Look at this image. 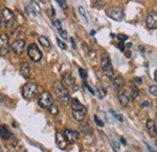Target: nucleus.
Wrapping results in <instances>:
<instances>
[{
    "label": "nucleus",
    "mask_w": 157,
    "mask_h": 152,
    "mask_svg": "<svg viewBox=\"0 0 157 152\" xmlns=\"http://www.w3.org/2000/svg\"><path fill=\"white\" fill-rule=\"evenodd\" d=\"M52 88H53L54 96L58 99V102L63 106H68L69 103H70V94L68 92V89L63 86L60 82H54L53 86H52Z\"/></svg>",
    "instance_id": "obj_1"
},
{
    "label": "nucleus",
    "mask_w": 157,
    "mask_h": 152,
    "mask_svg": "<svg viewBox=\"0 0 157 152\" xmlns=\"http://www.w3.org/2000/svg\"><path fill=\"white\" fill-rule=\"evenodd\" d=\"M39 94V86L35 82H27L22 88V96L27 100H33Z\"/></svg>",
    "instance_id": "obj_2"
},
{
    "label": "nucleus",
    "mask_w": 157,
    "mask_h": 152,
    "mask_svg": "<svg viewBox=\"0 0 157 152\" xmlns=\"http://www.w3.org/2000/svg\"><path fill=\"white\" fill-rule=\"evenodd\" d=\"M86 113H87L86 106H83L77 99H73L71 100V116L76 121H82L85 118Z\"/></svg>",
    "instance_id": "obj_3"
},
{
    "label": "nucleus",
    "mask_w": 157,
    "mask_h": 152,
    "mask_svg": "<svg viewBox=\"0 0 157 152\" xmlns=\"http://www.w3.org/2000/svg\"><path fill=\"white\" fill-rule=\"evenodd\" d=\"M100 65H102V69H103V73L105 76L108 77H112L114 76V69H112V64H111V60H110V57L108 54H104L100 59Z\"/></svg>",
    "instance_id": "obj_4"
},
{
    "label": "nucleus",
    "mask_w": 157,
    "mask_h": 152,
    "mask_svg": "<svg viewBox=\"0 0 157 152\" xmlns=\"http://www.w3.org/2000/svg\"><path fill=\"white\" fill-rule=\"evenodd\" d=\"M27 53H28L29 58L33 60V62H39V60H41V58H42V53H41V51L39 50V47L35 44H30L28 46Z\"/></svg>",
    "instance_id": "obj_5"
},
{
    "label": "nucleus",
    "mask_w": 157,
    "mask_h": 152,
    "mask_svg": "<svg viewBox=\"0 0 157 152\" xmlns=\"http://www.w3.org/2000/svg\"><path fill=\"white\" fill-rule=\"evenodd\" d=\"M0 17H3V23L6 28H10L15 23V19H16L15 13L10 9H4L3 12L0 13Z\"/></svg>",
    "instance_id": "obj_6"
},
{
    "label": "nucleus",
    "mask_w": 157,
    "mask_h": 152,
    "mask_svg": "<svg viewBox=\"0 0 157 152\" xmlns=\"http://www.w3.org/2000/svg\"><path fill=\"white\" fill-rule=\"evenodd\" d=\"M52 104H53V98L50 94V92H46V90L42 92L39 97V105L44 109H48Z\"/></svg>",
    "instance_id": "obj_7"
},
{
    "label": "nucleus",
    "mask_w": 157,
    "mask_h": 152,
    "mask_svg": "<svg viewBox=\"0 0 157 152\" xmlns=\"http://www.w3.org/2000/svg\"><path fill=\"white\" fill-rule=\"evenodd\" d=\"M106 15L110 18H112L114 21H117V22L123 19V10L121 7H116V6L115 7H109L106 10Z\"/></svg>",
    "instance_id": "obj_8"
},
{
    "label": "nucleus",
    "mask_w": 157,
    "mask_h": 152,
    "mask_svg": "<svg viewBox=\"0 0 157 152\" xmlns=\"http://www.w3.org/2000/svg\"><path fill=\"white\" fill-rule=\"evenodd\" d=\"M10 50L9 36L6 34H0V57L6 56Z\"/></svg>",
    "instance_id": "obj_9"
},
{
    "label": "nucleus",
    "mask_w": 157,
    "mask_h": 152,
    "mask_svg": "<svg viewBox=\"0 0 157 152\" xmlns=\"http://www.w3.org/2000/svg\"><path fill=\"white\" fill-rule=\"evenodd\" d=\"M118 100H120V103H121V105L122 106H128L132 102H133V99L131 98V96H128V93L126 92L124 89H118Z\"/></svg>",
    "instance_id": "obj_10"
},
{
    "label": "nucleus",
    "mask_w": 157,
    "mask_h": 152,
    "mask_svg": "<svg viewBox=\"0 0 157 152\" xmlns=\"http://www.w3.org/2000/svg\"><path fill=\"white\" fill-rule=\"evenodd\" d=\"M63 135H64V138H65V140L68 141V144H69V142H70V144H74V142L79 139V136H80L79 132L73 130V129H65L64 132H63Z\"/></svg>",
    "instance_id": "obj_11"
},
{
    "label": "nucleus",
    "mask_w": 157,
    "mask_h": 152,
    "mask_svg": "<svg viewBox=\"0 0 157 152\" xmlns=\"http://www.w3.org/2000/svg\"><path fill=\"white\" fill-rule=\"evenodd\" d=\"M12 51L16 53V54H22L24 52V48H25V41L23 39H18V40H15L12 42V46H11Z\"/></svg>",
    "instance_id": "obj_12"
},
{
    "label": "nucleus",
    "mask_w": 157,
    "mask_h": 152,
    "mask_svg": "<svg viewBox=\"0 0 157 152\" xmlns=\"http://www.w3.org/2000/svg\"><path fill=\"white\" fill-rule=\"evenodd\" d=\"M25 11H27L30 16L36 17L38 13L40 12V7H39L38 3H35V1H30V3H28V4L25 5Z\"/></svg>",
    "instance_id": "obj_13"
},
{
    "label": "nucleus",
    "mask_w": 157,
    "mask_h": 152,
    "mask_svg": "<svg viewBox=\"0 0 157 152\" xmlns=\"http://www.w3.org/2000/svg\"><path fill=\"white\" fill-rule=\"evenodd\" d=\"M56 144L60 150H64L68 146V141L65 140L64 135H63V133L60 130H57V133H56Z\"/></svg>",
    "instance_id": "obj_14"
},
{
    "label": "nucleus",
    "mask_w": 157,
    "mask_h": 152,
    "mask_svg": "<svg viewBox=\"0 0 157 152\" xmlns=\"http://www.w3.org/2000/svg\"><path fill=\"white\" fill-rule=\"evenodd\" d=\"M146 28L147 29H156L157 28V16L155 12H151L146 17Z\"/></svg>",
    "instance_id": "obj_15"
},
{
    "label": "nucleus",
    "mask_w": 157,
    "mask_h": 152,
    "mask_svg": "<svg viewBox=\"0 0 157 152\" xmlns=\"http://www.w3.org/2000/svg\"><path fill=\"white\" fill-rule=\"evenodd\" d=\"M63 86H64L65 88L69 87V86H74L75 85V79L73 77L71 73H65L64 75H63L62 77V82H60Z\"/></svg>",
    "instance_id": "obj_16"
},
{
    "label": "nucleus",
    "mask_w": 157,
    "mask_h": 152,
    "mask_svg": "<svg viewBox=\"0 0 157 152\" xmlns=\"http://www.w3.org/2000/svg\"><path fill=\"white\" fill-rule=\"evenodd\" d=\"M21 75L24 79H29L30 75H31V69H30V67H29V64L27 62H22L21 63Z\"/></svg>",
    "instance_id": "obj_17"
},
{
    "label": "nucleus",
    "mask_w": 157,
    "mask_h": 152,
    "mask_svg": "<svg viewBox=\"0 0 157 152\" xmlns=\"http://www.w3.org/2000/svg\"><path fill=\"white\" fill-rule=\"evenodd\" d=\"M146 127H147V129H149V132H150V134L153 136V138H156V130H157V128H156V122L153 119H147L146 121Z\"/></svg>",
    "instance_id": "obj_18"
},
{
    "label": "nucleus",
    "mask_w": 157,
    "mask_h": 152,
    "mask_svg": "<svg viewBox=\"0 0 157 152\" xmlns=\"http://www.w3.org/2000/svg\"><path fill=\"white\" fill-rule=\"evenodd\" d=\"M0 136H1V139L5 141L9 140V138L11 136V133L6 126H0Z\"/></svg>",
    "instance_id": "obj_19"
},
{
    "label": "nucleus",
    "mask_w": 157,
    "mask_h": 152,
    "mask_svg": "<svg viewBox=\"0 0 157 152\" xmlns=\"http://www.w3.org/2000/svg\"><path fill=\"white\" fill-rule=\"evenodd\" d=\"M123 83H124V81H123V77H122V76H116V77L112 80V85H114V87L117 88V89H121V88L123 87Z\"/></svg>",
    "instance_id": "obj_20"
},
{
    "label": "nucleus",
    "mask_w": 157,
    "mask_h": 152,
    "mask_svg": "<svg viewBox=\"0 0 157 152\" xmlns=\"http://www.w3.org/2000/svg\"><path fill=\"white\" fill-rule=\"evenodd\" d=\"M129 87H131V90H132V92H131V98L134 100L138 96H139V89L137 88V86L131 81V83H129Z\"/></svg>",
    "instance_id": "obj_21"
},
{
    "label": "nucleus",
    "mask_w": 157,
    "mask_h": 152,
    "mask_svg": "<svg viewBox=\"0 0 157 152\" xmlns=\"http://www.w3.org/2000/svg\"><path fill=\"white\" fill-rule=\"evenodd\" d=\"M94 93L98 96V98L103 99V98L105 97V94H106V89H105L104 87H102V86H98V87H97V90H94Z\"/></svg>",
    "instance_id": "obj_22"
},
{
    "label": "nucleus",
    "mask_w": 157,
    "mask_h": 152,
    "mask_svg": "<svg viewBox=\"0 0 157 152\" xmlns=\"http://www.w3.org/2000/svg\"><path fill=\"white\" fill-rule=\"evenodd\" d=\"M39 42H40L44 47H46V48H48V47L51 46V42H50V40H48L46 36H39Z\"/></svg>",
    "instance_id": "obj_23"
},
{
    "label": "nucleus",
    "mask_w": 157,
    "mask_h": 152,
    "mask_svg": "<svg viewBox=\"0 0 157 152\" xmlns=\"http://www.w3.org/2000/svg\"><path fill=\"white\" fill-rule=\"evenodd\" d=\"M80 129H81L83 133H86V134H92V129H91V127H89L86 122H83V123L80 125Z\"/></svg>",
    "instance_id": "obj_24"
},
{
    "label": "nucleus",
    "mask_w": 157,
    "mask_h": 152,
    "mask_svg": "<svg viewBox=\"0 0 157 152\" xmlns=\"http://www.w3.org/2000/svg\"><path fill=\"white\" fill-rule=\"evenodd\" d=\"M48 111H50L52 115H57V113H58V106L54 105V104H52V105L48 108Z\"/></svg>",
    "instance_id": "obj_25"
},
{
    "label": "nucleus",
    "mask_w": 157,
    "mask_h": 152,
    "mask_svg": "<svg viewBox=\"0 0 157 152\" xmlns=\"http://www.w3.org/2000/svg\"><path fill=\"white\" fill-rule=\"evenodd\" d=\"M149 92L152 94V96H157V86L156 85H152V86H150V88H149Z\"/></svg>",
    "instance_id": "obj_26"
},
{
    "label": "nucleus",
    "mask_w": 157,
    "mask_h": 152,
    "mask_svg": "<svg viewBox=\"0 0 157 152\" xmlns=\"http://www.w3.org/2000/svg\"><path fill=\"white\" fill-rule=\"evenodd\" d=\"M94 122H96V125H97L98 127H104V123H103L102 121L98 118V116H97V115H94Z\"/></svg>",
    "instance_id": "obj_27"
},
{
    "label": "nucleus",
    "mask_w": 157,
    "mask_h": 152,
    "mask_svg": "<svg viewBox=\"0 0 157 152\" xmlns=\"http://www.w3.org/2000/svg\"><path fill=\"white\" fill-rule=\"evenodd\" d=\"M79 73H80V76H81L83 80H86V79H87V71H86L85 69L79 68Z\"/></svg>",
    "instance_id": "obj_28"
},
{
    "label": "nucleus",
    "mask_w": 157,
    "mask_h": 152,
    "mask_svg": "<svg viewBox=\"0 0 157 152\" xmlns=\"http://www.w3.org/2000/svg\"><path fill=\"white\" fill-rule=\"evenodd\" d=\"M110 113H111V115H112L114 117H116V118L118 119V122H122V121H123L122 116H121V115H118V113H116V112H115L114 110H111V111H110Z\"/></svg>",
    "instance_id": "obj_29"
},
{
    "label": "nucleus",
    "mask_w": 157,
    "mask_h": 152,
    "mask_svg": "<svg viewBox=\"0 0 157 152\" xmlns=\"http://www.w3.org/2000/svg\"><path fill=\"white\" fill-rule=\"evenodd\" d=\"M52 23H53V25H54V27L58 29V32H59V30H62V24H60V21H58V19H54Z\"/></svg>",
    "instance_id": "obj_30"
},
{
    "label": "nucleus",
    "mask_w": 157,
    "mask_h": 152,
    "mask_svg": "<svg viewBox=\"0 0 157 152\" xmlns=\"http://www.w3.org/2000/svg\"><path fill=\"white\" fill-rule=\"evenodd\" d=\"M115 38H117L120 41H126V40L128 39V36H127V35H123V34H117Z\"/></svg>",
    "instance_id": "obj_31"
},
{
    "label": "nucleus",
    "mask_w": 157,
    "mask_h": 152,
    "mask_svg": "<svg viewBox=\"0 0 157 152\" xmlns=\"http://www.w3.org/2000/svg\"><path fill=\"white\" fill-rule=\"evenodd\" d=\"M57 44H58V46L60 47V48H63V50H67V45L63 42L60 39H57Z\"/></svg>",
    "instance_id": "obj_32"
},
{
    "label": "nucleus",
    "mask_w": 157,
    "mask_h": 152,
    "mask_svg": "<svg viewBox=\"0 0 157 152\" xmlns=\"http://www.w3.org/2000/svg\"><path fill=\"white\" fill-rule=\"evenodd\" d=\"M57 4H58V5H59L62 9H64V10H67V7H68L65 1H60V0H58V1H57Z\"/></svg>",
    "instance_id": "obj_33"
},
{
    "label": "nucleus",
    "mask_w": 157,
    "mask_h": 152,
    "mask_svg": "<svg viewBox=\"0 0 157 152\" xmlns=\"http://www.w3.org/2000/svg\"><path fill=\"white\" fill-rule=\"evenodd\" d=\"M79 11H80V13L82 15V17L86 19V22L88 21V18H87V16H86V12H85V10H83V7H79Z\"/></svg>",
    "instance_id": "obj_34"
},
{
    "label": "nucleus",
    "mask_w": 157,
    "mask_h": 152,
    "mask_svg": "<svg viewBox=\"0 0 157 152\" xmlns=\"http://www.w3.org/2000/svg\"><path fill=\"white\" fill-rule=\"evenodd\" d=\"M59 34H60V36H62V38H64V39H67V38H68L67 32H65V30H63V29H62V30H59Z\"/></svg>",
    "instance_id": "obj_35"
},
{
    "label": "nucleus",
    "mask_w": 157,
    "mask_h": 152,
    "mask_svg": "<svg viewBox=\"0 0 157 152\" xmlns=\"http://www.w3.org/2000/svg\"><path fill=\"white\" fill-rule=\"evenodd\" d=\"M133 83H134V85H135V83H137V85H141V83H143V79H140V77H135Z\"/></svg>",
    "instance_id": "obj_36"
},
{
    "label": "nucleus",
    "mask_w": 157,
    "mask_h": 152,
    "mask_svg": "<svg viewBox=\"0 0 157 152\" xmlns=\"http://www.w3.org/2000/svg\"><path fill=\"white\" fill-rule=\"evenodd\" d=\"M85 87H86V88L89 90V93H91V94H96V93H94V90H93V89H92V88H91V87L87 85V82H85Z\"/></svg>",
    "instance_id": "obj_37"
},
{
    "label": "nucleus",
    "mask_w": 157,
    "mask_h": 152,
    "mask_svg": "<svg viewBox=\"0 0 157 152\" xmlns=\"http://www.w3.org/2000/svg\"><path fill=\"white\" fill-rule=\"evenodd\" d=\"M144 144H145V146H146V147L149 148V151H150V152H156V150H155L153 147H151V146H150V145H149L147 142H144Z\"/></svg>",
    "instance_id": "obj_38"
},
{
    "label": "nucleus",
    "mask_w": 157,
    "mask_h": 152,
    "mask_svg": "<svg viewBox=\"0 0 157 152\" xmlns=\"http://www.w3.org/2000/svg\"><path fill=\"white\" fill-rule=\"evenodd\" d=\"M151 105V102H147V100H145L143 104H141V108H146V106H150Z\"/></svg>",
    "instance_id": "obj_39"
},
{
    "label": "nucleus",
    "mask_w": 157,
    "mask_h": 152,
    "mask_svg": "<svg viewBox=\"0 0 157 152\" xmlns=\"http://www.w3.org/2000/svg\"><path fill=\"white\" fill-rule=\"evenodd\" d=\"M70 41H71V45H73V47H74V48H76V44H75V40H74L73 38H70Z\"/></svg>",
    "instance_id": "obj_40"
},
{
    "label": "nucleus",
    "mask_w": 157,
    "mask_h": 152,
    "mask_svg": "<svg viewBox=\"0 0 157 152\" xmlns=\"http://www.w3.org/2000/svg\"><path fill=\"white\" fill-rule=\"evenodd\" d=\"M117 47H118L121 51H124V46H123V45H117Z\"/></svg>",
    "instance_id": "obj_41"
},
{
    "label": "nucleus",
    "mask_w": 157,
    "mask_h": 152,
    "mask_svg": "<svg viewBox=\"0 0 157 152\" xmlns=\"http://www.w3.org/2000/svg\"><path fill=\"white\" fill-rule=\"evenodd\" d=\"M121 142H122L123 145H127V142H126V140H124L123 138H121Z\"/></svg>",
    "instance_id": "obj_42"
},
{
    "label": "nucleus",
    "mask_w": 157,
    "mask_h": 152,
    "mask_svg": "<svg viewBox=\"0 0 157 152\" xmlns=\"http://www.w3.org/2000/svg\"><path fill=\"white\" fill-rule=\"evenodd\" d=\"M0 152H3V147L1 146H0Z\"/></svg>",
    "instance_id": "obj_43"
},
{
    "label": "nucleus",
    "mask_w": 157,
    "mask_h": 152,
    "mask_svg": "<svg viewBox=\"0 0 157 152\" xmlns=\"http://www.w3.org/2000/svg\"><path fill=\"white\" fill-rule=\"evenodd\" d=\"M114 152H117V150H116V148H114Z\"/></svg>",
    "instance_id": "obj_44"
},
{
    "label": "nucleus",
    "mask_w": 157,
    "mask_h": 152,
    "mask_svg": "<svg viewBox=\"0 0 157 152\" xmlns=\"http://www.w3.org/2000/svg\"><path fill=\"white\" fill-rule=\"evenodd\" d=\"M0 24H1V17H0Z\"/></svg>",
    "instance_id": "obj_45"
},
{
    "label": "nucleus",
    "mask_w": 157,
    "mask_h": 152,
    "mask_svg": "<svg viewBox=\"0 0 157 152\" xmlns=\"http://www.w3.org/2000/svg\"><path fill=\"white\" fill-rule=\"evenodd\" d=\"M9 152H11V151H9Z\"/></svg>",
    "instance_id": "obj_46"
}]
</instances>
